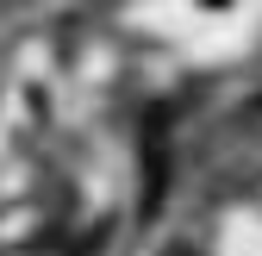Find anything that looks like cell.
<instances>
[{"instance_id": "obj_1", "label": "cell", "mask_w": 262, "mask_h": 256, "mask_svg": "<svg viewBox=\"0 0 262 256\" xmlns=\"http://www.w3.org/2000/svg\"><path fill=\"white\" fill-rule=\"evenodd\" d=\"M162 194H169V125L162 113L144 119V219H156Z\"/></svg>"}, {"instance_id": "obj_2", "label": "cell", "mask_w": 262, "mask_h": 256, "mask_svg": "<svg viewBox=\"0 0 262 256\" xmlns=\"http://www.w3.org/2000/svg\"><path fill=\"white\" fill-rule=\"evenodd\" d=\"M162 256H200V250H187V244H175V250H162Z\"/></svg>"}]
</instances>
